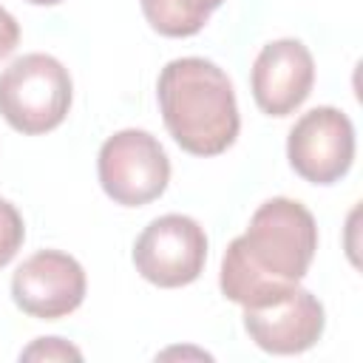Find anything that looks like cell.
I'll use <instances>...</instances> for the list:
<instances>
[{
  "mask_svg": "<svg viewBox=\"0 0 363 363\" xmlns=\"http://www.w3.org/2000/svg\"><path fill=\"white\" fill-rule=\"evenodd\" d=\"M312 85H315V60L301 40L295 37L272 40L258 51L250 74V88L255 105L267 116L295 113L312 94Z\"/></svg>",
  "mask_w": 363,
  "mask_h": 363,
  "instance_id": "9c48e42d",
  "label": "cell"
},
{
  "mask_svg": "<svg viewBox=\"0 0 363 363\" xmlns=\"http://www.w3.org/2000/svg\"><path fill=\"white\" fill-rule=\"evenodd\" d=\"M224 0H139L145 20L162 37H193Z\"/></svg>",
  "mask_w": 363,
  "mask_h": 363,
  "instance_id": "30bf717a",
  "label": "cell"
},
{
  "mask_svg": "<svg viewBox=\"0 0 363 363\" xmlns=\"http://www.w3.org/2000/svg\"><path fill=\"white\" fill-rule=\"evenodd\" d=\"M85 289L88 281L82 264L60 250H40L28 255L11 275L14 303L40 320H60L79 309Z\"/></svg>",
  "mask_w": 363,
  "mask_h": 363,
  "instance_id": "52a82bcc",
  "label": "cell"
},
{
  "mask_svg": "<svg viewBox=\"0 0 363 363\" xmlns=\"http://www.w3.org/2000/svg\"><path fill=\"white\" fill-rule=\"evenodd\" d=\"M286 159L309 184L340 182L354 162V125L332 105L306 111L286 136Z\"/></svg>",
  "mask_w": 363,
  "mask_h": 363,
  "instance_id": "8992f818",
  "label": "cell"
},
{
  "mask_svg": "<svg viewBox=\"0 0 363 363\" xmlns=\"http://www.w3.org/2000/svg\"><path fill=\"white\" fill-rule=\"evenodd\" d=\"M71 96V74L51 54H23L0 74V113L26 136L60 128L68 116Z\"/></svg>",
  "mask_w": 363,
  "mask_h": 363,
  "instance_id": "3957f363",
  "label": "cell"
},
{
  "mask_svg": "<svg viewBox=\"0 0 363 363\" xmlns=\"http://www.w3.org/2000/svg\"><path fill=\"white\" fill-rule=\"evenodd\" d=\"M17 43H20V26H17V20L0 6V60L9 57V54L17 48Z\"/></svg>",
  "mask_w": 363,
  "mask_h": 363,
  "instance_id": "4fadbf2b",
  "label": "cell"
},
{
  "mask_svg": "<svg viewBox=\"0 0 363 363\" xmlns=\"http://www.w3.org/2000/svg\"><path fill=\"white\" fill-rule=\"evenodd\" d=\"M156 99L167 133L193 156H218L238 136L241 116L233 82L213 60H170L159 74Z\"/></svg>",
  "mask_w": 363,
  "mask_h": 363,
  "instance_id": "7a4b0ae2",
  "label": "cell"
},
{
  "mask_svg": "<svg viewBox=\"0 0 363 363\" xmlns=\"http://www.w3.org/2000/svg\"><path fill=\"white\" fill-rule=\"evenodd\" d=\"M96 173L108 199L122 207H142L167 190L170 159L156 136L125 128L102 142Z\"/></svg>",
  "mask_w": 363,
  "mask_h": 363,
  "instance_id": "277c9868",
  "label": "cell"
},
{
  "mask_svg": "<svg viewBox=\"0 0 363 363\" xmlns=\"http://www.w3.org/2000/svg\"><path fill=\"white\" fill-rule=\"evenodd\" d=\"M23 238H26L23 216L11 201L0 196V267H6L17 255V250L23 247Z\"/></svg>",
  "mask_w": 363,
  "mask_h": 363,
  "instance_id": "8fae6325",
  "label": "cell"
},
{
  "mask_svg": "<svg viewBox=\"0 0 363 363\" xmlns=\"http://www.w3.org/2000/svg\"><path fill=\"white\" fill-rule=\"evenodd\" d=\"M204 261H207L204 227L182 213H167L153 218L133 244L136 272L162 289L193 284L201 275Z\"/></svg>",
  "mask_w": 363,
  "mask_h": 363,
  "instance_id": "5b68a950",
  "label": "cell"
},
{
  "mask_svg": "<svg viewBox=\"0 0 363 363\" xmlns=\"http://www.w3.org/2000/svg\"><path fill=\"white\" fill-rule=\"evenodd\" d=\"M20 360H82V352L62 337H37L20 352Z\"/></svg>",
  "mask_w": 363,
  "mask_h": 363,
  "instance_id": "7c38bea8",
  "label": "cell"
},
{
  "mask_svg": "<svg viewBox=\"0 0 363 363\" xmlns=\"http://www.w3.org/2000/svg\"><path fill=\"white\" fill-rule=\"evenodd\" d=\"M318 250L312 213L286 196L267 199L221 258L218 286L238 306H261L298 286Z\"/></svg>",
  "mask_w": 363,
  "mask_h": 363,
  "instance_id": "6da1fadb",
  "label": "cell"
},
{
  "mask_svg": "<svg viewBox=\"0 0 363 363\" xmlns=\"http://www.w3.org/2000/svg\"><path fill=\"white\" fill-rule=\"evenodd\" d=\"M326 326L323 303L303 286L244 309V329L250 340L269 354H301L312 349Z\"/></svg>",
  "mask_w": 363,
  "mask_h": 363,
  "instance_id": "ba28073f",
  "label": "cell"
},
{
  "mask_svg": "<svg viewBox=\"0 0 363 363\" xmlns=\"http://www.w3.org/2000/svg\"><path fill=\"white\" fill-rule=\"evenodd\" d=\"M26 3H34V6H57L62 0H26Z\"/></svg>",
  "mask_w": 363,
  "mask_h": 363,
  "instance_id": "5bb4252c",
  "label": "cell"
}]
</instances>
